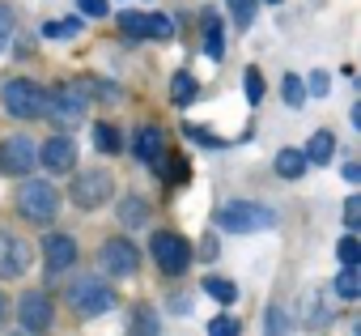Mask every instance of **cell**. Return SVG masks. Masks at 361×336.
<instances>
[{
    "instance_id": "cell-1",
    "label": "cell",
    "mask_w": 361,
    "mask_h": 336,
    "mask_svg": "<svg viewBox=\"0 0 361 336\" xmlns=\"http://www.w3.org/2000/svg\"><path fill=\"white\" fill-rule=\"evenodd\" d=\"M213 226L226 230V234H259V230L276 226V213L264 209V205H255V200H230V205L217 209Z\"/></svg>"
},
{
    "instance_id": "cell-2",
    "label": "cell",
    "mask_w": 361,
    "mask_h": 336,
    "mask_svg": "<svg viewBox=\"0 0 361 336\" xmlns=\"http://www.w3.org/2000/svg\"><path fill=\"white\" fill-rule=\"evenodd\" d=\"M68 302H73V311L77 315H85V319H94V315H106V311H115V289L106 285V281H98V277H81V281H73L68 285Z\"/></svg>"
},
{
    "instance_id": "cell-3",
    "label": "cell",
    "mask_w": 361,
    "mask_h": 336,
    "mask_svg": "<svg viewBox=\"0 0 361 336\" xmlns=\"http://www.w3.org/2000/svg\"><path fill=\"white\" fill-rule=\"evenodd\" d=\"M18 209H22L26 222L47 226V222L60 213V192H56L47 179H30V184H22V192H18Z\"/></svg>"
},
{
    "instance_id": "cell-4",
    "label": "cell",
    "mask_w": 361,
    "mask_h": 336,
    "mask_svg": "<svg viewBox=\"0 0 361 336\" xmlns=\"http://www.w3.org/2000/svg\"><path fill=\"white\" fill-rule=\"evenodd\" d=\"M149 251H153V264H157L166 277L188 272V264H192V247H188V239H183V234H174V230H157L153 243H149Z\"/></svg>"
},
{
    "instance_id": "cell-5",
    "label": "cell",
    "mask_w": 361,
    "mask_h": 336,
    "mask_svg": "<svg viewBox=\"0 0 361 336\" xmlns=\"http://www.w3.org/2000/svg\"><path fill=\"white\" fill-rule=\"evenodd\" d=\"M0 102H5V111L18 115V119H39V115H47V90L35 85V81H9L5 94H0Z\"/></svg>"
},
{
    "instance_id": "cell-6",
    "label": "cell",
    "mask_w": 361,
    "mask_h": 336,
    "mask_svg": "<svg viewBox=\"0 0 361 336\" xmlns=\"http://www.w3.org/2000/svg\"><path fill=\"white\" fill-rule=\"evenodd\" d=\"M90 107V85L85 81H68V85H60L56 94H47V115L56 119V124H64V128H73V124H81V111Z\"/></svg>"
},
{
    "instance_id": "cell-7",
    "label": "cell",
    "mask_w": 361,
    "mask_h": 336,
    "mask_svg": "<svg viewBox=\"0 0 361 336\" xmlns=\"http://www.w3.org/2000/svg\"><path fill=\"white\" fill-rule=\"evenodd\" d=\"M111 192H115V184H111L106 171H81L73 179V205L77 209H98V205L111 200Z\"/></svg>"
},
{
    "instance_id": "cell-8",
    "label": "cell",
    "mask_w": 361,
    "mask_h": 336,
    "mask_svg": "<svg viewBox=\"0 0 361 336\" xmlns=\"http://www.w3.org/2000/svg\"><path fill=\"white\" fill-rule=\"evenodd\" d=\"M18 319L26 332H47L51 319H56V306H51V294L47 289H26L18 298Z\"/></svg>"
},
{
    "instance_id": "cell-9",
    "label": "cell",
    "mask_w": 361,
    "mask_h": 336,
    "mask_svg": "<svg viewBox=\"0 0 361 336\" xmlns=\"http://www.w3.org/2000/svg\"><path fill=\"white\" fill-rule=\"evenodd\" d=\"M39 166V145L30 136H9L0 145V171L5 175H30Z\"/></svg>"
},
{
    "instance_id": "cell-10",
    "label": "cell",
    "mask_w": 361,
    "mask_h": 336,
    "mask_svg": "<svg viewBox=\"0 0 361 336\" xmlns=\"http://www.w3.org/2000/svg\"><path fill=\"white\" fill-rule=\"evenodd\" d=\"M102 268L115 272V277H132V272L140 268V251H136V243H128V239H111V243H102Z\"/></svg>"
},
{
    "instance_id": "cell-11",
    "label": "cell",
    "mask_w": 361,
    "mask_h": 336,
    "mask_svg": "<svg viewBox=\"0 0 361 336\" xmlns=\"http://www.w3.org/2000/svg\"><path fill=\"white\" fill-rule=\"evenodd\" d=\"M30 260H35V251L26 239H13L0 230V277H22L30 268Z\"/></svg>"
},
{
    "instance_id": "cell-12",
    "label": "cell",
    "mask_w": 361,
    "mask_h": 336,
    "mask_svg": "<svg viewBox=\"0 0 361 336\" xmlns=\"http://www.w3.org/2000/svg\"><path fill=\"white\" fill-rule=\"evenodd\" d=\"M39 162L47 166L51 175L73 171V166H77V145H73V136H51V140L39 149Z\"/></svg>"
},
{
    "instance_id": "cell-13",
    "label": "cell",
    "mask_w": 361,
    "mask_h": 336,
    "mask_svg": "<svg viewBox=\"0 0 361 336\" xmlns=\"http://www.w3.org/2000/svg\"><path fill=\"white\" fill-rule=\"evenodd\" d=\"M43 260H47V272H64L77 264V239L73 234H47L43 239Z\"/></svg>"
},
{
    "instance_id": "cell-14",
    "label": "cell",
    "mask_w": 361,
    "mask_h": 336,
    "mask_svg": "<svg viewBox=\"0 0 361 336\" xmlns=\"http://www.w3.org/2000/svg\"><path fill=\"white\" fill-rule=\"evenodd\" d=\"M136 157L140 162H149V166H157V157H161V128H153V124H140L136 128Z\"/></svg>"
},
{
    "instance_id": "cell-15",
    "label": "cell",
    "mask_w": 361,
    "mask_h": 336,
    "mask_svg": "<svg viewBox=\"0 0 361 336\" xmlns=\"http://www.w3.org/2000/svg\"><path fill=\"white\" fill-rule=\"evenodd\" d=\"M323 294L327 289H306V298H302V315H306L310 328H327L331 323V306L323 302Z\"/></svg>"
},
{
    "instance_id": "cell-16",
    "label": "cell",
    "mask_w": 361,
    "mask_h": 336,
    "mask_svg": "<svg viewBox=\"0 0 361 336\" xmlns=\"http://www.w3.org/2000/svg\"><path fill=\"white\" fill-rule=\"evenodd\" d=\"M272 166H276V175H281V179H302L310 162H306V153H298V149H281Z\"/></svg>"
},
{
    "instance_id": "cell-17",
    "label": "cell",
    "mask_w": 361,
    "mask_h": 336,
    "mask_svg": "<svg viewBox=\"0 0 361 336\" xmlns=\"http://www.w3.org/2000/svg\"><path fill=\"white\" fill-rule=\"evenodd\" d=\"M331 157H336V136L331 132H314L310 145H306V162L310 166H327Z\"/></svg>"
},
{
    "instance_id": "cell-18",
    "label": "cell",
    "mask_w": 361,
    "mask_h": 336,
    "mask_svg": "<svg viewBox=\"0 0 361 336\" xmlns=\"http://www.w3.org/2000/svg\"><path fill=\"white\" fill-rule=\"evenodd\" d=\"M119 222H123L128 230L145 226V222H149V200H145V196H123V200H119Z\"/></svg>"
},
{
    "instance_id": "cell-19",
    "label": "cell",
    "mask_w": 361,
    "mask_h": 336,
    "mask_svg": "<svg viewBox=\"0 0 361 336\" xmlns=\"http://www.w3.org/2000/svg\"><path fill=\"white\" fill-rule=\"evenodd\" d=\"M331 289L344 298V302H353V298H361V272H357V264H344L336 277H331Z\"/></svg>"
},
{
    "instance_id": "cell-20",
    "label": "cell",
    "mask_w": 361,
    "mask_h": 336,
    "mask_svg": "<svg viewBox=\"0 0 361 336\" xmlns=\"http://www.w3.org/2000/svg\"><path fill=\"white\" fill-rule=\"evenodd\" d=\"M196 94H200V85L192 81V73H174V77H170V102H174V107H192Z\"/></svg>"
},
{
    "instance_id": "cell-21",
    "label": "cell",
    "mask_w": 361,
    "mask_h": 336,
    "mask_svg": "<svg viewBox=\"0 0 361 336\" xmlns=\"http://www.w3.org/2000/svg\"><path fill=\"white\" fill-rule=\"evenodd\" d=\"M81 35V18H51L43 26V39H77Z\"/></svg>"
},
{
    "instance_id": "cell-22",
    "label": "cell",
    "mask_w": 361,
    "mask_h": 336,
    "mask_svg": "<svg viewBox=\"0 0 361 336\" xmlns=\"http://www.w3.org/2000/svg\"><path fill=\"white\" fill-rule=\"evenodd\" d=\"M204 52H209V60H221L226 56V43H221V22L209 13L204 18Z\"/></svg>"
},
{
    "instance_id": "cell-23",
    "label": "cell",
    "mask_w": 361,
    "mask_h": 336,
    "mask_svg": "<svg viewBox=\"0 0 361 336\" xmlns=\"http://www.w3.org/2000/svg\"><path fill=\"white\" fill-rule=\"evenodd\" d=\"M94 145H98L102 153H119V149H123V136H119L115 124H94Z\"/></svg>"
},
{
    "instance_id": "cell-24",
    "label": "cell",
    "mask_w": 361,
    "mask_h": 336,
    "mask_svg": "<svg viewBox=\"0 0 361 336\" xmlns=\"http://www.w3.org/2000/svg\"><path fill=\"white\" fill-rule=\"evenodd\" d=\"M204 294L230 306V302L238 298V285H234V281H226V277H209V281H204Z\"/></svg>"
},
{
    "instance_id": "cell-25",
    "label": "cell",
    "mask_w": 361,
    "mask_h": 336,
    "mask_svg": "<svg viewBox=\"0 0 361 336\" xmlns=\"http://www.w3.org/2000/svg\"><path fill=\"white\" fill-rule=\"evenodd\" d=\"M161 162V157H157ZM161 175H166V184H188L192 179V166L183 162V157H166L161 162Z\"/></svg>"
},
{
    "instance_id": "cell-26",
    "label": "cell",
    "mask_w": 361,
    "mask_h": 336,
    "mask_svg": "<svg viewBox=\"0 0 361 336\" xmlns=\"http://www.w3.org/2000/svg\"><path fill=\"white\" fill-rule=\"evenodd\" d=\"M145 39H174V22L166 13H149L145 18Z\"/></svg>"
},
{
    "instance_id": "cell-27",
    "label": "cell",
    "mask_w": 361,
    "mask_h": 336,
    "mask_svg": "<svg viewBox=\"0 0 361 336\" xmlns=\"http://www.w3.org/2000/svg\"><path fill=\"white\" fill-rule=\"evenodd\" d=\"M243 90H247V102H251V107H259V102H264V94H268V85H264V77H259V68H247V73H243Z\"/></svg>"
},
{
    "instance_id": "cell-28",
    "label": "cell",
    "mask_w": 361,
    "mask_h": 336,
    "mask_svg": "<svg viewBox=\"0 0 361 336\" xmlns=\"http://www.w3.org/2000/svg\"><path fill=\"white\" fill-rule=\"evenodd\" d=\"M281 98L298 111V107L306 102V85H302V77H293V73H289V77H285V85H281Z\"/></svg>"
},
{
    "instance_id": "cell-29",
    "label": "cell",
    "mask_w": 361,
    "mask_h": 336,
    "mask_svg": "<svg viewBox=\"0 0 361 336\" xmlns=\"http://www.w3.org/2000/svg\"><path fill=\"white\" fill-rule=\"evenodd\" d=\"M230 18H234L238 30H247L255 22V0H230Z\"/></svg>"
},
{
    "instance_id": "cell-30",
    "label": "cell",
    "mask_w": 361,
    "mask_h": 336,
    "mask_svg": "<svg viewBox=\"0 0 361 336\" xmlns=\"http://www.w3.org/2000/svg\"><path fill=\"white\" fill-rule=\"evenodd\" d=\"M119 35L145 39V13H123V18H119Z\"/></svg>"
},
{
    "instance_id": "cell-31",
    "label": "cell",
    "mask_w": 361,
    "mask_h": 336,
    "mask_svg": "<svg viewBox=\"0 0 361 336\" xmlns=\"http://www.w3.org/2000/svg\"><path fill=\"white\" fill-rule=\"evenodd\" d=\"M183 136H188V140H200L204 149H221V145H226L221 136H213V132H204V128H196V124H183Z\"/></svg>"
},
{
    "instance_id": "cell-32",
    "label": "cell",
    "mask_w": 361,
    "mask_h": 336,
    "mask_svg": "<svg viewBox=\"0 0 361 336\" xmlns=\"http://www.w3.org/2000/svg\"><path fill=\"white\" fill-rule=\"evenodd\" d=\"M268 332H293V315L285 306H268Z\"/></svg>"
},
{
    "instance_id": "cell-33",
    "label": "cell",
    "mask_w": 361,
    "mask_h": 336,
    "mask_svg": "<svg viewBox=\"0 0 361 336\" xmlns=\"http://www.w3.org/2000/svg\"><path fill=\"white\" fill-rule=\"evenodd\" d=\"M13 30H18V18H13V9H5V5H0V52H5V47L13 43Z\"/></svg>"
},
{
    "instance_id": "cell-34",
    "label": "cell",
    "mask_w": 361,
    "mask_h": 336,
    "mask_svg": "<svg viewBox=\"0 0 361 336\" xmlns=\"http://www.w3.org/2000/svg\"><path fill=\"white\" fill-rule=\"evenodd\" d=\"M331 94V77L327 73H310V81H306V98H327Z\"/></svg>"
},
{
    "instance_id": "cell-35",
    "label": "cell",
    "mask_w": 361,
    "mask_h": 336,
    "mask_svg": "<svg viewBox=\"0 0 361 336\" xmlns=\"http://www.w3.org/2000/svg\"><path fill=\"white\" fill-rule=\"evenodd\" d=\"M336 251H340V264H361V243H357L353 234H344Z\"/></svg>"
},
{
    "instance_id": "cell-36",
    "label": "cell",
    "mask_w": 361,
    "mask_h": 336,
    "mask_svg": "<svg viewBox=\"0 0 361 336\" xmlns=\"http://www.w3.org/2000/svg\"><path fill=\"white\" fill-rule=\"evenodd\" d=\"M132 328H136V332H149V336H153V332H161V323H157V315H153L149 306H140V311L132 315Z\"/></svg>"
},
{
    "instance_id": "cell-37",
    "label": "cell",
    "mask_w": 361,
    "mask_h": 336,
    "mask_svg": "<svg viewBox=\"0 0 361 336\" xmlns=\"http://www.w3.org/2000/svg\"><path fill=\"white\" fill-rule=\"evenodd\" d=\"M81 18H106V0H77Z\"/></svg>"
},
{
    "instance_id": "cell-38",
    "label": "cell",
    "mask_w": 361,
    "mask_h": 336,
    "mask_svg": "<svg viewBox=\"0 0 361 336\" xmlns=\"http://www.w3.org/2000/svg\"><path fill=\"white\" fill-rule=\"evenodd\" d=\"M209 332H213V336H234V332H238V319L221 315V319H213V323H209Z\"/></svg>"
},
{
    "instance_id": "cell-39",
    "label": "cell",
    "mask_w": 361,
    "mask_h": 336,
    "mask_svg": "<svg viewBox=\"0 0 361 336\" xmlns=\"http://www.w3.org/2000/svg\"><path fill=\"white\" fill-rule=\"evenodd\" d=\"M344 222H348V226H357V222H361V200H357V196H348V200H344Z\"/></svg>"
},
{
    "instance_id": "cell-40",
    "label": "cell",
    "mask_w": 361,
    "mask_h": 336,
    "mask_svg": "<svg viewBox=\"0 0 361 336\" xmlns=\"http://www.w3.org/2000/svg\"><path fill=\"white\" fill-rule=\"evenodd\" d=\"M200 256H204V260H217V239H204V243H200Z\"/></svg>"
},
{
    "instance_id": "cell-41",
    "label": "cell",
    "mask_w": 361,
    "mask_h": 336,
    "mask_svg": "<svg viewBox=\"0 0 361 336\" xmlns=\"http://www.w3.org/2000/svg\"><path fill=\"white\" fill-rule=\"evenodd\" d=\"M344 179H348V184H357V179H361V166H357V162H348V166H344Z\"/></svg>"
},
{
    "instance_id": "cell-42",
    "label": "cell",
    "mask_w": 361,
    "mask_h": 336,
    "mask_svg": "<svg viewBox=\"0 0 361 336\" xmlns=\"http://www.w3.org/2000/svg\"><path fill=\"white\" fill-rule=\"evenodd\" d=\"M5 315H9V298L0 294V323H5Z\"/></svg>"
},
{
    "instance_id": "cell-43",
    "label": "cell",
    "mask_w": 361,
    "mask_h": 336,
    "mask_svg": "<svg viewBox=\"0 0 361 336\" xmlns=\"http://www.w3.org/2000/svg\"><path fill=\"white\" fill-rule=\"evenodd\" d=\"M268 5H281V0H268Z\"/></svg>"
}]
</instances>
